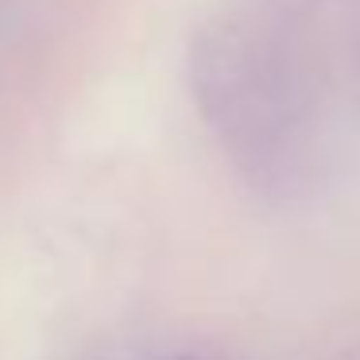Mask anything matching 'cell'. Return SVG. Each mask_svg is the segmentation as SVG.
I'll return each mask as SVG.
<instances>
[{
    "instance_id": "1",
    "label": "cell",
    "mask_w": 360,
    "mask_h": 360,
    "mask_svg": "<svg viewBox=\"0 0 360 360\" xmlns=\"http://www.w3.org/2000/svg\"><path fill=\"white\" fill-rule=\"evenodd\" d=\"M182 360H186V356H182Z\"/></svg>"
}]
</instances>
